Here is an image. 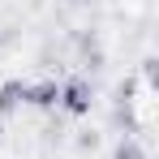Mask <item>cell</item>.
<instances>
[{"label": "cell", "mask_w": 159, "mask_h": 159, "mask_svg": "<svg viewBox=\"0 0 159 159\" xmlns=\"http://www.w3.org/2000/svg\"><path fill=\"white\" fill-rule=\"evenodd\" d=\"M56 107H65L69 116H90V107H95V90H90V82H82V78L60 82V103H56Z\"/></svg>", "instance_id": "obj_1"}, {"label": "cell", "mask_w": 159, "mask_h": 159, "mask_svg": "<svg viewBox=\"0 0 159 159\" xmlns=\"http://www.w3.org/2000/svg\"><path fill=\"white\" fill-rule=\"evenodd\" d=\"M26 103L39 107V112H52L56 103H60V82L43 78V82H26Z\"/></svg>", "instance_id": "obj_2"}, {"label": "cell", "mask_w": 159, "mask_h": 159, "mask_svg": "<svg viewBox=\"0 0 159 159\" xmlns=\"http://www.w3.org/2000/svg\"><path fill=\"white\" fill-rule=\"evenodd\" d=\"M22 103H26V82H22V78H9L4 86H0V116H13Z\"/></svg>", "instance_id": "obj_3"}, {"label": "cell", "mask_w": 159, "mask_h": 159, "mask_svg": "<svg viewBox=\"0 0 159 159\" xmlns=\"http://www.w3.org/2000/svg\"><path fill=\"white\" fill-rule=\"evenodd\" d=\"M112 159H146V151H142V142H138V138H129V133H125V138L116 142Z\"/></svg>", "instance_id": "obj_4"}]
</instances>
